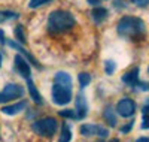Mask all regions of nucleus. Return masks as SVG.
Returning <instances> with one entry per match:
<instances>
[{
  "instance_id": "nucleus-31",
  "label": "nucleus",
  "mask_w": 149,
  "mask_h": 142,
  "mask_svg": "<svg viewBox=\"0 0 149 142\" xmlns=\"http://www.w3.org/2000/svg\"><path fill=\"white\" fill-rule=\"evenodd\" d=\"M148 72H149V69H148Z\"/></svg>"
},
{
  "instance_id": "nucleus-29",
  "label": "nucleus",
  "mask_w": 149,
  "mask_h": 142,
  "mask_svg": "<svg viewBox=\"0 0 149 142\" xmlns=\"http://www.w3.org/2000/svg\"><path fill=\"white\" fill-rule=\"evenodd\" d=\"M2 60H3V57H2V53H0V66H2Z\"/></svg>"
},
{
  "instance_id": "nucleus-3",
  "label": "nucleus",
  "mask_w": 149,
  "mask_h": 142,
  "mask_svg": "<svg viewBox=\"0 0 149 142\" xmlns=\"http://www.w3.org/2000/svg\"><path fill=\"white\" fill-rule=\"evenodd\" d=\"M116 30L122 37L136 39V37H140L145 33V22L136 17H122L118 21Z\"/></svg>"
},
{
  "instance_id": "nucleus-1",
  "label": "nucleus",
  "mask_w": 149,
  "mask_h": 142,
  "mask_svg": "<svg viewBox=\"0 0 149 142\" xmlns=\"http://www.w3.org/2000/svg\"><path fill=\"white\" fill-rule=\"evenodd\" d=\"M72 100V78L67 72H57L52 87V102L55 105H67Z\"/></svg>"
},
{
  "instance_id": "nucleus-20",
  "label": "nucleus",
  "mask_w": 149,
  "mask_h": 142,
  "mask_svg": "<svg viewBox=\"0 0 149 142\" xmlns=\"http://www.w3.org/2000/svg\"><path fill=\"white\" fill-rule=\"evenodd\" d=\"M15 36H17V39H18L21 44L26 42V36H24V33H22V25H17V29H15Z\"/></svg>"
},
{
  "instance_id": "nucleus-5",
  "label": "nucleus",
  "mask_w": 149,
  "mask_h": 142,
  "mask_svg": "<svg viewBox=\"0 0 149 142\" xmlns=\"http://www.w3.org/2000/svg\"><path fill=\"white\" fill-rule=\"evenodd\" d=\"M24 94V88L18 84H8L2 91H0V103H6L10 100H15L22 97Z\"/></svg>"
},
{
  "instance_id": "nucleus-26",
  "label": "nucleus",
  "mask_w": 149,
  "mask_h": 142,
  "mask_svg": "<svg viewBox=\"0 0 149 142\" xmlns=\"http://www.w3.org/2000/svg\"><path fill=\"white\" fill-rule=\"evenodd\" d=\"M86 2H88L91 6H98L100 5V0H86Z\"/></svg>"
},
{
  "instance_id": "nucleus-25",
  "label": "nucleus",
  "mask_w": 149,
  "mask_h": 142,
  "mask_svg": "<svg viewBox=\"0 0 149 142\" xmlns=\"http://www.w3.org/2000/svg\"><path fill=\"white\" fill-rule=\"evenodd\" d=\"M131 127H133V121L128 123L127 126H124V127L121 129V132H122V133H127V132H130V129H131Z\"/></svg>"
},
{
  "instance_id": "nucleus-27",
  "label": "nucleus",
  "mask_w": 149,
  "mask_h": 142,
  "mask_svg": "<svg viewBox=\"0 0 149 142\" xmlns=\"http://www.w3.org/2000/svg\"><path fill=\"white\" fill-rule=\"evenodd\" d=\"M0 44H5V33L0 30Z\"/></svg>"
},
{
  "instance_id": "nucleus-13",
  "label": "nucleus",
  "mask_w": 149,
  "mask_h": 142,
  "mask_svg": "<svg viewBox=\"0 0 149 142\" xmlns=\"http://www.w3.org/2000/svg\"><path fill=\"white\" fill-rule=\"evenodd\" d=\"M103 118L106 120V123L110 126V127H115L116 126V115L112 109V106H106L104 111H103Z\"/></svg>"
},
{
  "instance_id": "nucleus-6",
  "label": "nucleus",
  "mask_w": 149,
  "mask_h": 142,
  "mask_svg": "<svg viewBox=\"0 0 149 142\" xmlns=\"http://www.w3.org/2000/svg\"><path fill=\"white\" fill-rule=\"evenodd\" d=\"M79 132L82 136L85 138H91V136H98V138H107L109 136V130L103 126H97V124H82L79 127Z\"/></svg>"
},
{
  "instance_id": "nucleus-17",
  "label": "nucleus",
  "mask_w": 149,
  "mask_h": 142,
  "mask_svg": "<svg viewBox=\"0 0 149 142\" xmlns=\"http://www.w3.org/2000/svg\"><path fill=\"white\" fill-rule=\"evenodd\" d=\"M78 78H79V85H81V88H85L86 85L91 82V75H90V73H86V72L79 73Z\"/></svg>"
},
{
  "instance_id": "nucleus-9",
  "label": "nucleus",
  "mask_w": 149,
  "mask_h": 142,
  "mask_svg": "<svg viewBox=\"0 0 149 142\" xmlns=\"http://www.w3.org/2000/svg\"><path fill=\"white\" fill-rule=\"evenodd\" d=\"M15 69L17 72L22 76L24 79H29L30 75H31V70H30V66L27 63V58H24L22 56H17L15 57Z\"/></svg>"
},
{
  "instance_id": "nucleus-10",
  "label": "nucleus",
  "mask_w": 149,
  "mask_h": 142,
  "mask_svg": "<svg viewBox=\"0 0 149 142\" xmlns=\"http://www.w3.org/2000/svg\"><path fill=\"white\" fill-rule=\"evenodd\" d=\"M137 81H139V67H134L130 72L122 75V82H125L130 87H134L137 84Z\"/></svg>"
},
{
  "instance_id": "nucleus-11",
  "label": "nucleus",
  "mask_w": 149,
  "mask_h": 142,
  "mask_svg": "<svg viewBox=\"0 0 149 142\" xmlns=\"http://www.w3.org/2000/svg\"><path fill=\"white\" fill-rule=\"evenodd\" d=\"M26 102H18V103H14V105H9V106H2V112L6 114V115H15L21 111L26 109Z\"/></svg>"
},
{
  "instance_id": "nucleus-24",
  "label": "nucleus",
  "mask_w": 149,
  "mask_h": 142,
  "mask_svg": "<svg viewBox=\"0 0 149 142\" xmlns=\"http://www.w3.org/2000/svg\"><path fill=\"white\" fill-rule=\"evenodd\" d=\"M142 129H149V114H143V123Z\"/></svg>"
},
{
  "instance_id": "nucleus-30",
  "label": "nucleus",
  "mask_w": 149,
  "mask_h": 142,
  "mask_svg": "<svg viewBox=\"0 0 149 142\" xmlns=\"http://www.w3.org/2000/svg\"><path fill=\"white\" fill-rule=\"evenodd\" d=\"M2 18H3V15H2V14H0V21H2Z\"/></svg>"
},
{
  "instance_id": "nucleus-28",
  "label": "nucleus",
  "mask_w": 149,
  "mask_h": 142,
  "mask_svg": "<svg viewBox=\"0 0 149 142\" xmlns=\"http://www.w3.org/2000/svg\"><path fill=\"white\" fill-rule=\"evenodd\" d=\"M139 142H149V138H139Z\"/></svg>"
},
{
  "instance_id": "nucleus-14",
  "label": "nucleus",
  "mask_w": 149,
  "mask_h": 142,
  "mask_svg": "<svg viewBox=\"0 0 149 142\" xmlns=\"http://www.w3.org/2000/svg\"><path fill=\"white\" fill-rule=\"evenodd\" d=\"M27 85H29V91H30L31 99H33L36 103H39V105H42V103H43L42 96H40V93H39V91H37V88L34 87V84H33L31 78H29V79H27Z\"/></svg>"
},
{
  "instance_id": "nucleus-2",
  "label": "nucleus",
  "mask_w": 149,
  "mask_h": 142,
  "mask_svg": "<svg viewBox=\"0 0 149 142\" xmlns=\"http://www.w3.org/2000/svg\"><path fill=\"white\" fill-rule=\"evenodd\" d=\"M74 17L67 11L57 9L48 18V29L52 33H64L74 25Z\"/></svg>"
},
{
  "instance_id": "nucleus-8",
  "label": "nucleus",
  "mask_w": 149,
  "mask_h": 142,
  "mask_svg": "<svg viewBox=\"0 0 149 142\" xmlns=\"http://www.w3.org/2000/svg\"><path fill=\"white\" fill-rule=\"evenodd\" d=\"M74 112L78 115V120L85 118L86 114H88V103H86L82 93H79L76 96V99H74Z\"/></svg>"
},
{
  "instance_id": "nucleus-22",
  "label": "nucleus",
  "mask_w": 149,
  "mask_h": 142,
  "mask_svg": "<svg viewBox=\"0 0 149 142\" xmlns=\"http://www.w3.org/2000/svg\"><path fill=\"white\" fill-rule=\"evenodd\" d=\"M136 88H140V90H145V91H148L149 90V84L148 82H140V81H137V84L134 85Z\"/></svg>"
},
{
  "instance_id": "nucleus-4",
  "label": "nucleus",
  "mask_w": 149,
  "mask_h": 142,
  "mask_svg": "<svg viewBox=\"0 0 149 142\" xmlns=\"http://www.w3.org/2000/svg\"><path fill=\"white\" fill-rule=\"evenodd\" d=\"M31 130L39 135V136H43V138H51L57 133L58 130V123L55 118L52 117H46V118H42V120H36L33 124H31Z\"/></svg>"
},
{
  "instance_id": "nucleus-16",
  "label": "nucleus",
  "mask_w": 149,
  "mask_h": 142,
  "mask_svg": "<svg viewBox=\"0 0 149 142\" xmlns=\"http://www.w3.org/2000/svg\"><path fill=\"white\" fill-rule=\"evenodd\" d=\"M72 138V132H70V127L67 123H63V126H61V135H60V142H67L70 141Z\"/></svg>"
},
{
  "instance_id": "nucleus-7",
  "label": "nucleus",
  "mask_w": 149,
  "mask_h": 142,
  "mask_svg": "<svg viewBox=\"0 0 149 142\" xmlns=\"http://www.w3.org/2000/svg\"><path fill=\"white\" fill-rule=\"evenodd\" d=\"M116 112L121 115V117H133L136 112V103L134 100H131L130 97H124L118 102L116 105Z\"/></svg>"
},
{
  "instance_id": "nucleus-19",
  "label": "nucleus",
  "mask_w": 149,
  "mask_h": 142,
  "mask_svg": "<svg viewBox=\"0 0 149 142\" xmlns=\"http://www.w3.org/2000/svg\"><path fill=\"white\" fill-rule=\"evenodd\" d=\"M49 2H51V0H30L29 6L31 9H36V8H39V6H43L45 3H49Z\"/></svg>"
},
{
  "instance_id": "nucleus-23",
  "label": "nucleus",
  "mask_w": 149,
  "mask_h": 142,
  "mask_svg": "<svg viewBox=\"0 0 149 142\" xmlns=\"http://www.w3.org/2000/svg\"><path fill=\"white\" fill-rule=\"evenodd\" d=\"M131 2L136 5V6H140V8H145L148 3H149V0H131Z\"/></svg>"
},
{
  "instance_id": "nucleus-21",
  "label": "nucleus",
  "mask_w": 149,
  "mask_h": 142,
  "mask_svg": "<svg viewBox=\"0 0 149 142\" xmlns=\"http://www.w3.org/2000/svg\"><path fill=\"white\" fill-rule=\"evenodd\" d=\"M115 69H116V66H115V63H113V61H106V64H104V70H106L107 75H112V73L115 72Z\"/></svg>"
},
{
  "instance_id": "nucleus-15",
  "label": "nucleus",
  "mask_w": 149,
  "mask_h": 142,
  "mask_svg": "<svg viewBox=\"0 0 149 142\" xmlns=\"http://www.w3.org/2000/svg\"><path fill=\"white\" fill-rule=\"evenodd\" d=\"M8 44H9V45H10L12 48H15V49H18V51H19V53H21L22 56H26V58H27V60H30V61H31V63L34 64V66H36V67H40V64H39V63H37V61H36V60H34V58H33V57H31V56H30V54L27 53V51H26V49H24V48H22V46H19L18 44H15V42H12V41H9Z\"/></svg>"
},
{
  "instance_id": "nucleus-12",
  "label": "nucleus",
  "mask_w": 149,
  "mask_h": 142,
  "mask_svg": "<svg viewBox=\"0 0 149 142\" xmlns=\"http://www.w3.org/2000/svg\"><path fill=\"white\" fill-rule=\"evenodd\" d=\"M91 18L94 20V22L100 24L102 21H104V20L107 18V9L97 6V8H95V9H93V12H91Z\"/></svg>"
},
{
  "instance_id": "nucleus-18",
  "label": "nucleus",
  "mask_w": 149,
  "mask_h": 142,
  "mask_svg": "<svg viewBox=\"0 0 149 142\" xmlns=\"http://www.w3.org/2000/svg\"><path fill=\"white\" fill-rule=\"evenodd\" d=\"M61 117H66V118H72V120H78V115L73 109H64V111H60Z\"/></svg>"
}]
</instances>
